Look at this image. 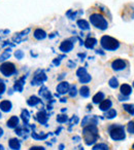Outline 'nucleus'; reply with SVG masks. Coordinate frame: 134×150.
I'll return each mask as SVG.
<instances>
[{
	"label": "nucleus",
	"mask_w": 134,
	"mask_h": 150,
	"mask_svg": "<svg viewBox=\"0 0 134 150\" xmlns=\"http://www.w3.org/2000/svg\"><path fill=\"white\" fill-rule=\"evenodd\" d=\"M83 138H84L85 143L88 146L94 145L99 138V133H98V129H97V125H89L84 127V129H83Z\"/></svg>",
	"instance_id": "nucleus-1"
},
{
	"label": "nucleus",
	"mask_w": 134,
	"mask_h": 150,
	"mask_svg": "<svg viewBox=\"0 0 134 150\" xmlns=\"http://www.w3.org/2000/svg\"><path fill=\"white\" fill-rule=\"evenodd\" d=\"M100 44L103 50L108 52H115L120 47V42L118 39L108 35H103L100 39Z\"/></svg>",
	"instance_id": "nucleus-2"
},
{
	"label": "nucleus",
	"mask_w": 134,
	"mask_h": 150,
	"mask_svg": "<svg viewBox=\"0 0 134 150\" xmlns=\"http://www.w3.org/2000/svg\"><path fill=\"white\" fill-rule=\"evenodd\" d=\"M108 133L113 141H123L126 139L125 127L121 125H111L108 127Z\"/></svg>",
	"instance_id": "nucleus-3"
},
{
	"label": "nucleus",
	"mask_w": 134,
	"mask_h": 150,
	"mask_svg": "<svg viewBox=\"0 0 134 150\" xmlns=\"http://www.w3.org/2000/svg\"><path fill=\"white\" fill-rule=\"evenodd\" d=\"M90 23L95 28H97L99 30H102V31H104V30H106L108 28V22L100 13H92L90 16Z\"/></svg>",
	"instance_id": "nucleus-4"
},
{
	"label": "nucleus",
	"mask_w": 134,
	"mask_h": 150,
	"mask_svg": "<svg viewBox=\"0 0 134 150\" xmlns=\"http://www.w3.org/2000/svg\"><path fill=\"white\" fill-rule=\"evenodd\" d=\"M0 72L4 75L5 77H9L13 74L17 72V68H16L15 64L11 62H3L0 66Z\"/></svg>",
	"instance_id": "nucleus-5"
},
{
	"label": "nucleus",
	"mask_w": 134,
	"mask_h": 150,
	"mask_svg": "<svg viewBox=\"0 0 134 150\" xmlns=\"http://www.w3.org/2000/svg\"><path fill=\"white\" fill-rule=\"evenodd\" d=\"M48 79V76L44 73L43 70H37L35 72L33 76V79L31 80V84L32 86H41L46 80Z\"/></svg>",
	"instance_id": "nucleus-6"
},
{
	"label": "nucleus",
	"mask_w": 134,
	"mask_h": 150,
	"mask_svg": "<svg viewBox=\"0 0 134 150\" xmlns=\"http://www.w3.org/2000/svg\"><path fill=\"white\" fill-rule=\"evenodd\" d=\"M73 46H74V43L72 42V40L66 39L61 42L60 46H59V50L62 52H69L73 50Z\"/></svg>",
	"instance_id": "nucleus-7"
},
{
	"label": "nucleus",
	"mask_w": 134,
	"mask_h": 150,
	"mask_svg": "<svg viewBox=\"0 0 134 150\" xmlns=\"http://www.w3.org/2000/svg\"><path fill=\"white\" fill-rule=\"evenodd\" d=\"M127 63L126 61H124L123 59H115V61H113L111 63V68L115 71H122L126 68Z\"/></svg>",
	"instance_id": "nucleus-8"
},
{
	"label": "nucleus",
	"mask_w": 134,
	"mask_h": 150,
	"mask_svg": "<svg viewBox=\"0 0 134 150\" xmlns=\"http://www.w3.org/2000/svg\"><path fill=\"white\" fill-rule=\"evenodd\" d=\"M70 88V84L69 82L67 81H62L57 86L56 91H57V94H60V95H65L66 93H68Z\"/></svg>",
	"instance_id": "nucleus-9"
},
{
	"label": "nucleus",
	"mask_w": 134,
	"mask_h": 150,
	"mask_svg": "<svg viewBox=\"0 0 134 150\" xmlns=\"http://www.w3.org/2000/svg\"><path fill=\"white\" fill-rule=\"evenodd\" d=\"M98 123V118H97L96 115H93V116H85L84 119L82 121V127H86V125H97Z\"/></svg>",
	"instance_id": "nucleus-10"
},
{
	"label": "nucleus",
	"mask_w": 134,
	"mask_h": 150,
	"mask_svg": "<svg viewBox=\"0 0 134 150\" xmlns=\"http://www.w3.org/2000/svg\"><path fill=\"white\" fill-rule=\"evenodd\" d=\"M48 117H50V116H48V114L46 112V110H44V109L40 110L39 112L36 114V118H37L38 122L41 123V125H46Z\"/></svg>",
	"instance_id": "nucleus-11"
},
{
	"label": "nucleus",
	"mask_w": 134,
	"mask_h": 150,
	"mask_svg": "<svg viewBox=\"0 0 134 150\" xmlns=\"http://www.w3.org/2000/svg\"><path fill=\"white\" fill-rule=\"evenodd\" d=\"M38 94H39V96H41V98L46 99V100H48V101H52L53 96H52V94H51L50 91L48 90V88H46V86H42L41 88H40Z\"/></svg>",
	"instance_id": "nucleus-12"
},
{
	"label": "nucleus",
	"mask_w": 134,
	"mask_h": 150,
	"mask_svg": "<svg viewBox=\"0 0 134 150\" xmlns=\"http://www.w3.org/2000/svg\"><path fill=\"white\" fill-rule=\"evenodd\" d=\"M25 80H26V76L19 78L17 81L15 82V86H14V90L17 91V92H23L24 86H25Z\"/></svg>",
	"instance_id": "nucleus-13"
},
{
	"label": "nucleus",
	"mask_w": 134,
	"mask_h": 150,
	"mask_svg": "<svg viewBox=\"0 0 134 150\" xmlns=\"http://www.w3.org/2000/svg\"><path fill=\"white\" fill-rule=\"evenodd\" d=\"M33 36L35 39L37 40H43L46 38V32L44 31V30L40 29V28H38V29H35L33 32Z\"/></svg>",
	"instance_id": "nucleus-14"
},
{
	"label": "nucleus",
	"mask_w": 134,
	"mask_h": 150,
	"mask_svg": "<svg viewBox=\"0 0 134 150\" xmlns=\"http://www.w3.org/2000/svg\"><path fill=\"white\" fill-rule=\"evenodd\" d=\"M29 32H30V29L28 28V29L24 30V31L21 32V33H18L17 35L14 37V41H15L16 43H21V42L24 40V37H25V36H27Z\"/></svg>",
	"instance_id": "nucleus-15"
},
{
	"label": "nucleus",
	"mask_w": 134,
	"mask_h": 150,
	"mask_svg": "<svg viewBox=\"0 0 134 150\" xmlns=\"http://www.w3.org/2000/svg\"><path fill=\"white\" fill-rule=\"evenodd\" d=\"M9 146L13 150H20L21 149V142L17 138H11L9 141Z\"/></svg>",
	"instance_id": "nucleus-16"
},
{
	"label": "nucleus",
	"mask_w": 134,
	"mask_h": 150,
	"mask_svg": "<svg viewBox=\"0 0 134 150\" xmlns=\"http://www.w3.org/2000/svg\"><path fill=\"white\" fill-rule=\"evenodd\" d=\"M13 108V104H11V101L9 100H3L2 102L0 103V109L3 111V112H9Z\"/></svg>",
	"instance_id": "nucleus-17"
},
{
	"label": "nucleus",
	"mask_w": 134,
	"mask_h": 150,
	"mask_svg": "<svg viewBox=\"0 0 134 150\" xmlns=\"http://www.w3.org/2000/svg\"><path fill=\"white\" fill-rule=\"evenodd\" d=\"M19 121L20 119L18 116H11L6 122L7 127H9V129H16L19 125Z\"/></svg>",
	"instance_id": "nucleus-18"
},
{
	"label": "nucleus",
	"mask_w": 134,
	"mask_h": 150,
	"mask_svg": "<svg viewBox=\"0 0 134 150\" xmlns=\"http://www.w3.org/2000/svg\"><path fill=\"white\" fill-rule=\"evenodd\" d=\"M111 105H113V103H111V101L110 100H103L102 102H100L99 103V109H100L101 111H107L108 109H110L111 108Z\"/></svg>",
	"instance_id": "nucleus-19"
},
{
	"label": "nucleus",
	"mask_w": 134,
	"mask_h": 150,
	"mask_svg": "<svg viewBox=\"0 0 134 150\" xmlns=\"http://www.w3.org/2000/svg\"><path fill=\"white\" fill-rule=\"evenodd\" d=\"M120 92H121V94L124 95V96H129L132 93L131 86H129L128 83H123L120 86Z\"/></svg>",
	"instance_id": "nucleus-20"
},
{
	"label": "nucleus",
	"mask_w": 134,
	"mask_h": 150,
	"mask_svg": "<svg viewBox=\"0 0 134 150\" xmlns=\"http://www.w3.org/2000/svg\"><path fill=\"white\" fill-rule=\"evenodd\" d=\"M96 44H97V39H95V38H93V37H88L84 42V45L86 46L87 48H89V50L94 48V46L96 45Z\"/></svg>",
	"instance_id": "nucleus-21"
},
{
	"label": "nucleus",
	"mask_w": 134,
	"mask_h": 150,
	"mask_svg": "<svg viewBox=\"0 0 134 150\" xmlns=\"http://www.w3.org/2000/svg\"><path fill=\"white\" fill-rule=\"evenodd\" d=\"M76 25H78V27L80 28L81 30H83V31H84V30H89V29H90V25H89V23L84 19L78 20V21L76 22Z\"/></svg>",
	"instance_id": "nucleus-22"
},
{
	"label": "nucleus",
	"mask_w": 134,
	"mask_h": 150,
	"mask_svg": "<svg viewBox=\"0 0 134 150\" xmlns=\"http://www.w3.org/2000/svg\"><path fill=\"white\" fill-rule=\"evenodd\" d=\"M39 103H41V100H40V99L38 98V97H36V96H31L27 100V104L29 105V106H31V107L36 106V105H38Z\"/></svg>",
	"instance_id": "nucleus-23"
},
{
	"label": "nucleus",
	"mask_w": 134,
	"mask_h": 150,
	"mask_svg": "<svg viewBox=\"0 0 134 150\" xmlns=\"http://www.w3.org/2000/svg\"><path fill=\"white\" fill-rule=\"evenodd\" d=\"M103 100H104V94H103L102 92H99V93H97V94H95L92 99L93 103H95V104H99V103L102 102Z\"/></svg>",
	"instance_id": "nucleus-24"
},
{
	"label": "nucleus",
	"mask_w": 134,
	"mask_h": 150,
	"mask_svg": "<svg viewBox=\"0 0 134 150\" xmlns=\"http://www.w3.org/2000/svg\"><path fill=\"white\" fill-rule=\"evenodd\" d=\"M11 56V48H6L0 56V62H5Z\"/></svg>",
	"instance_id": "nucleus-25"
},
{
	"label": "nucleus",
	"mask_w": 134,
	"mask_h": 150,
	"mask_svg": "<svg viewBox=\"0 0 134 150\" xmlns=\"http://www.w3.org/2000/svg\"><path fill=\"white\" fill-rule=\"evenodd\" d=\"M21 118L23 119L24 125H28V122H29V119H30V113H29V111H28L27 109H24V110H22Z\"/></svg>",
	"instance_id": "nucleus-26"
},
{
	"label": "nucleus",
	"mask_w": 134,
	"mask_h": 150,
	"mask_svg": "<svg viewBox=\"0 0 134 150\" xmlns=\"http://www.w3.org/2000/svg\"><path fill=\"white\" fill-rule=\"evenodd\" d=\"M80 95L83 98H88V97L90 96V88L87 86H83L80 90Z\"/></svg>",
	"instance_id": "nucleus-27"
},
{
	"label": "nucleus",
	"mask_w": 134,
	"mask_h": 150,
	"mask_svg": "<svg viewBox=\"0 0 134 150\" xmlns=\"http://www.w3.org/2000/svg\"><path fill=\"white\" fill-rule=\"evenodd\" d=\"M104 116L106 117L107 119H113V118H115V117L117 116V111H115V109L110 108V109H108L107 111H105Z\"/></svg>",
	"instance_id": "nucleus-28"
},
{
	"label": "nucleus",
	"mask_w": 134,
	"mask_h": 150,
	"mask_svg": "<svg viewBox=\"0 0 134 150\" xmlns=\"http://www.w3.org/2000/svg\"><path fill=\"white\" fill-rule=\"evenodd\" d=\"M123 108L126 112H128L130 115H134V105L133 104H124Z\"/></svg>",
	"instance_id": "nucleus-29"
},
{
	"label": "nucleus",
	"mask_w": 134,
	"mask_h": 150,
	"mask_svg": "<svg viewBox=\"0 0 134 150\" xmlns=\"http://www.w3.org/2000/svg\"><path fill=\"white\" fill-rule=\"evenodd\" d=\"M32 138L35 140H46V138L48 137V134H41V135H38L37 133H35V132L33 131V133L31 134Z\"/></svg>",
	"instance_id": "nucleus-30"
},
{
	"label": "nucleus",
	"mask_w": 134,
	"mask_h": 150,
	"mask_svg": "<svg viewBox=\"0 0 134 150\" xmlns=\"http://www.w3.org/2000/svg\"><path fill=\"white\" fill-rule=\"evenodd\" d=\"M78 79H80V82H81V83H88V82H90V81H91L92 77H91V75H90V74L86 73L85 75H83V76L78 77Z\"/></svg>",
	"instance_id": "nucleus-31"
},
{
	"label": "nucleus",
	"mask_w": 134,
	"mask_h": 150,
	"mask_svg": "<svg viewBox=\"0 0 134 150\" xmlns=\"http://www.w3.org/2000/svg\"><path fill=\"white\" fill-rule=\"evenodd\" d=\"M108 84L111 88H119V81L115 77H111L110 79L108 80Z\"/></svg>",
	"instance_id": "nucleus-32"
},
{
	"label": "nucleus",
	"mask_w": 134,
	"mask_h": 150,
	"mask_svg": "<svg viewBox=\"0 0 134 150\" xmlns=\"http://www.w3.org/2000/svg\"><path fill=\"white\" fill-rule=\"evenodd\" d=\"M92 150H109L108 149V146L104 143H99V144H96V145L93 147Z\"/></svg>",
	"instance_id": "nucleus-33"
},
{
	"label": "nucleus",
	"mask_w": 134,
	"mask_h": 150,
	"mask_svg": "<svg viewBox=\"0 0 134 150\" xmlns=\"http://www.w3.org/2000/svg\"><path fill=\"white\" fill-rule=\"evenodd\" d=\"M56 120L58 121L59 123H64L68 120V117H67L66 114H59L58 116L56 117Z\"/></svg>",
	"instance_id": "nucleus-34"
},
{
	"label": "nucleus",
	"mask_w": 134,
	"mask_h": 150,
	"mask_svg": "<svg viewBox=\"0 0 134 150\" xmlns=\"http://www.w3.org/2000/svg\"><path fill=\"white\" fill-rule=\"evenodd\" d=\"M68 94L71 98H74V97L78 95V90H76V86H70L69 91H68Z\"/></svg>",
	"instance_id": "nucleus-35"
},
{
	"label": "nucleus",
	"mask_w": 134,
	"mask_h": 150,
	"mask_svg": "<svg viewBox=\"0 0 134 150\" xmlns=\"http://www.w3.org/2000/svg\"><path fill=\"white\" fill-rule=\"evenodd\" d=\"M78 121H80L78 117L76 116V115H73V116H72L71 118H70V120H69V122H70V127H69V129H71V127H72V125H78Z\"/></svg>",
	"instance_id": "nucleus-36"
},
{
	"label": "nucleus",
	"mask_w": 134,
	"mask_h": 150,
	"mask_svg": "<svg viewBox=\"0 0 134 150\" xmlns=\"http://www.w3.org/2000/svg\"><path fill=\"white\" fill-rule=\"evenodd\" d=\"M127 131H128V133L133 134L134 135V121H129V122H128Z\"/></svg>",
	"instance_id": "nucleus-37"
},
{
	"label": "nucleus",
	"mask_w": 134,
	"mask_h": 150,
	"mask_svg": "<svg viewBox=\"0 0 134 150\" xmlns=\"http://www.w3.org/2000/svg\"><path fill=\"white\" fill-rule=\"evenodd\" d=\"M86 73H87V69L84 68V67H81V68H78V71H76V76H78V77H81V76L85 75Z\"/></svg>",
	"instance_id": "nucleus-38"
},
{
	"label": "nucleus",
	"mask_w": 134,
	"mask_h": 150,
	"mask_svg": "<svg viewBox=\"0 0 134 150\" xmlns=\"http://www.w3.org/2000/svg\"><path fill=\"white\" fill-rule=\"evenodd\" d=\"M15 57L18 59V60H21V59H23V57H24V52H23V50H16V52H15Z\"/></svg>",
	"instance_id": "nucleus-39"
},
{
	"label": "nucleus",
	"mask_w": 134,
	"mask_h": 150,
	"mask_svg": "<svg viewBox=\"0 0 134 150\" xmlns=\"http://www.w3.org/2000/svg\"><path fill=\"white\" fill-rule=\"evenodd\" d=\"M6 90V86H5V83L2 81V80H0V95H2L3 93L5 92Z\"/></svg>",
	"instance_id": "nucleus-40"
},
{
	"label": "nucleus",
	"mask_w": 134,
	"mask_h": 150,
	"mask_svg": "<svg viewBox=\"0 0 134 150\" xmlns=\"http://www.w3.org/2000/svg\"><path fill=\"white\" fill-rule=\"evenodd\" d=\"M62 58H64V56H62V57H59V58L55 59V60L53 61V64H54V65H56V66H59V65H60V63H61V60H62Z\"/></svg>",
	"instance_id": "nucleus-41"
},
{
	"label": "nucleus",
	"mask_w": 134,
	"mask_h": 150,
	"mask_svg": "<svg viewBox=\"0 0 134 150\" xmlns=\"http://www.w3.org/2000/svg\"><path fill=\"white\" fill-rule=\"evenodd\" d=\"M119 100L121 101V102H124V101H128L129 100V96H124V95H120L119 96Z\"/></svg>",
	"instance_id": "nucleus-42"
},
{
	"label": "nucleus",
	"mask_w": 134,
	"mask_h": 150,
	"mask_svg": "<svg viewBox=\"0 0 134 150\" xmlns=\"http://www.w3.org/2000/svg\"><path fill=\"white\" fill-rule=\"evenodd\" d=\"M29 150H46V148L42 147V146H33Z\"/></svg>",
	"instance_id": "nucleus-43"
},
{
	"label": "nucleus",
	"mask_w": 134,
	"mask_h": 150,
	"mask_svg": "<svg viewBox=\"0 0 134 150\" xmlns=\"http://www.w3.org/2000/svg\"><path fill=\"white\" fill-rule=\"evenodd\" d=\"M68 65H69V68H74V67H76V63L71 62V61L68 62Z\"/></svg>",
	"instance_id": "nucleus-44"
},
{
	"label": "nucleus",
	"mask_w": 134,
	"mask_h": 150,
	"mask_svg": "<svg viewBox=\"0 0 134 150\" xmlns=\"http://www.w3.org/2000/svg\"><path fill=\"white\" fill-rule=\"evenodd\" d=\"M72 139H73L74 142H78L81 140V137H78V136H76V137H73Z\"/></svg>",
	"instance_id": "nucleus-45"
},
{
	"label": "nucleus",
	"mask_w": 134,
	"mask_h": 150,
	"mask_svg": "<svg viewBox=\"0 0 134 150\" xmlns=\"http://www.w3.org/2000/svg\"><path fill=\"white\" fill-rule=\"evenodd\" d=\"M3 133H4V132H3V129L1 127H0V137H2L3 136Z\"/></svg>",
	"instance_id": "nucleus-46"
},
{
	"label": "nucleus",
	"mask_w": 134,
	"mask_h": 150,
	"mask_svg": "<svg viewBox=\"0 0 134 150\" xmlns=\"http://www.w3.org/2000/svg\"><path fill=\"white\" fill-rule=\"evenodd\" d=\"M60 102H62V103H66V102H67V99H66V98H62V99H61V100H60Z\"/></svg>",
	"instance_id": "nucleus-47"
},
{
	"label": "nucleus",
	"mask_w": 134,
	"mask_h": 150,
	"mask_svg": "<svg viewBox=\"0 0 134 150\" xmlns=\"http://www.w3.org/2000/svg\"><path fill=\"white\" fill-rule=\"evenodd\" d=\"M96 52H97V54H102V56H103V54H104V52H101V50H96Z\"/></svg>",
	"instance_id": "nucleus-48"
},
{
	"label": "nucleus",
	"mask_w": 134,
	"mask_h": 150,
	"mask_svg": "<svg viewBox=\"0 0 134 150\" xmlns=\"http://www.w3.org/2000/svg\"><path fill=\"white\" fill-rule=\"evenodd\" d=\"M59 150H64V145H63V144H61V145L59 146Z\"/></svg>",
	"instance_id": "nucleus-49"
},
{
	"label": "nucleus",
	"mask_w": 134,
	"mask_h": 150,
	"mask_svg": "<svg viewBox=\"0 0 134 150\" xmlns=\"http://www.w3.org/2000/svg\"><path fill=\"white\" fill-rule=\"evenodd\" d=\"M61 129H61V127H59V129H57V131H56V135H59V134H60Z\"/></svg>",
	"instance_id": "nucleus-50"
},
{
	"label": "nucleus",
	"mask_w": 134,
	"mask_h": 150,
	"mask_svg": "<svg viewBox=\"0 0 134 150\" xmlns=\"http://www.w3.org/2000/svg\"><path fill=\"white\" fill-rule=\"evenodd\" d=\"M0 150H4V147H3V145H1V144H0Z\"/></svg>",
	"instance_id": "nucleus-51"
},
{
	"label": "nucleus",
	"mask_w": 134,
	"mask_h": 150,
	"mask_svg": "<svg viewBox=\"0 0 134 150\" xmlns=\"http://www.w3.org/2000/svg\"><path fill=\"white\" fill-rule=\"evenodd\" d=\"M1 117H2V115H1V112H0V118H1Z\"/></svg>",
	"instance_id": "nucleus-52"
},
{
	"label": "nucleus",
	"mask_w": 134,
	"mask_h": 150,
	"mask_svg": "<svg viewBox=\"0 0 134 150\" xmlns=\"http://www.w3.org/2000/svg\"><path fill=\"white\" fill-rule=\"evenodd\" d=\"M133 88H134V81H133Z\"/></svg>",
	"instance_id": "nucleus-53"
},
{
	"label": "nucleus",
	"mask_w": 134,
	"mask_h": 150,
	"mask_svg": "<svg viewBox=\"0 0 134 150\" xmlns=\"http://www.w3.org/2000/svg\"><path fill=\"white\" fill-rule=\"evenodd\" d=\"M133 148H134V144H133Z\"/></svg>",
	"instance_id": "nucleus-54"
},
{
	"label": "nucleus",
	"mask_w": 134,
	"mask_h": 150,
	"mask_svg": "<svg viewBox=\"0 0 134 150\" xmlns=\"http://www.w3.org/2000/svg\"><path fill=\"white\" fill-rule=\"evenodd\" d=\"M0 80H1V79H0Z\"/></svg>",
	"instance_id": "nucleus-55"
}]
</instances>
